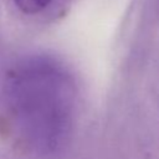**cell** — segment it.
<instances>
[{"instance_id": "1", "label": "cell", "mask_w": 159, "mask_h": 159, "mask_svg": "<svg viewBox=\"0 0 159 159\" xmlns=\"http://www.w3.org/2000/svg\"><path fill=\"white\" fill-rule=\"evenodd\" d=\"M71 76L48 57L20 61L4 86L6 124L15 142L35 154H51L67 140L75 117Z\"/></svg>"}, {"instance_id": "2", "label": "cell", "mask_w": 159, "mask_h": 159, "mask_svg": "<svg viewBox=\"0 0 159 159\" xmlns=\"http://www.w3.org/2000/svg\"><path fill=\"white\" fill-rule=\"evenodd\" d=\"M51 0H14L16 6L25 14H37L41 12L47 5L50 4Z\"/></svg>"}]
</instances>
